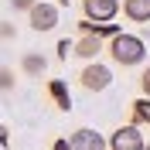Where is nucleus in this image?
Returning a JSON list of instances; mask_svg holds the SVG:
<instances>
[{"mask_svg": "<svg viewBox=\"0 0 150 150\" xmlns=\"http://www.w3.org/2000/svg\"><path fill=\"white\" fill-rule=\"evenodd\" d=\"M48 96L55 99V106H58L62 112L72 109V96H68V85L62 82V79H51V82H48Z\"/></svg>", "mask_w": 150, "mask_h": 150, "instance_id": "9", "label": "nucleus"}, {"mask_svg": "<svg viewBox=\"0 0 150 150\" xmlns=\"http://www.w3.org/2000/svg\"><path fill=\"white\" fill-rule=\"evenodd\" d=\"M51 150H72V140H55V147Z\"/></svg>", "mask_w": 150, "mask_h": 150, "instance_id": "17", "label": "nucleus"}, {"mask_svg": "<svg viewBox=\"0 0 150 150\" xmlns=\"http://www.w3.org/2000/svg\"><path fill=\"white\" fill-rule=\"evenodd\" d=\"M123 17L133 24H150V0H123Z\"/></svg>", "mask_w": 150, "mask_h": 150, "instance_id": "8", "label": "nucleus"}, {"mask_svg": "<svg viewBox=\"0 0 150 150\" xmlns=\"http://www.w3.org/2000/svg\"><path fill=\"white\" fill-rule=\"evenodd\" d=\"M140 89H143V96H150V65L143 68V75H140Z\"/></svg>", "mask_w": 150, "mask_h": 150, "instance_id": "16", "label": "nucleus"}, {"mask_svg": "<svg viewBox=\"0 0 150 150\" xmlns=\"http://www.w3.org/2000/svg\"><path fill=\"white\" fill-rule=\"evenodd\" d=\"M0 38H4V41H14V38H17V28H14L10 21H4V24H0Z\"/></svg>", "mask_w": 150, "mask_h": 150, "instance_id": "14", "label": "nucleus"}, {"mask_svg": "<svg viewBox=\"0 0 150 150\" xmlns=\"http://www.w3.org/2000/svg\"><path fill=\"white\" fill-rule=\"evenodd\" d=\"M82 10L89 21H106L109 24L120 14V0H82Z\"/></svg>", "mask_w": 150, "mask_h": 150, "instance_id": "5", "label": "nucleus"}, {"mask_svg": "<svg viewBox=\"0 0 150 150\" xmlns=\"http://www.w3.org/2000/svg\"><path fill=\"white\" fill-rule=\"evenodd\" d=\"M143 150H150V143H147V147H143Z\"/></svg>", "mask_w": 150, "mask_h": 150, "instance_id": "18", "label": "nucleus"}, {"mask_svg": "<svg viewBox=\"0 0 150 150\" xmlns=\"http://www.w3.org/2000/svg\"><path fill=\"white\" fill-rule=\"evenodd\" d=\"M109 143L103 140V133L89 130V126H82V130L72 133V150H106Z\"/></svg>", "mask_w": 150, "mask_h": 150, "instance_id": "6", "label": "nucleus"}, {"mask_svg": "<svg viewBox=\"0 0 150 150\" xmlns=\"http://www.w3.org/2000/svg\"><path fill=\"white\" fill-rule=\"evenodd\" d=\"M0 89H4V92H10V89H14V72H10V65L0 68Z\"/></svg>", "mask_w": 150, "mask_h": 150, "instance_id": "13", "label": "nucleus"}, {"mask_svg": "<svg viewBox=\"0 0 150 150\" xmlns=\"http://www.w3.org/2000/svg\"><path fill=\"white\" fill-rule=\"evenodd\" d=\"M21 72L38 79V75H45V72H48V62H45L41 55H34V51H28V55L21 58Z\"/></svg>", "mask_w": 150, "mask_h": 150, "instance_id": "11", "label": "nucleus"}, {"mask_svg": "<svg viewBox=\"0 0 150 150\" xmlns=\"http://www.w3.org/2000/svg\"><path fill=\"white\" fill-rule=\"evenodd\" d=\"M133 123L137 126H150V96H143V99L133 103Z\"/></svg>", "mask_w": 150, "mask_h": 150, "instance_id": "12", "label": "nucleus"}, {"mask_svg": "<svg viewBox=\"0 0 150 150\" xmlns=\"http://www.w3.org/2000/svg\"><path fill=\"white\" fill-rule=\"evenodd\" d=\"M109 58L116 62V65H123V68L143 65V58H147V45H143V38L120 31L116 38H109Z\"/></svg>", "mask_w": 150, "mask_h": 150, "instance_id": "1", "label": "nucleus"}, {"mask_svg": "<svg viewBox=\"0 0 150 150\" xmlns=\"http://www.w3.org/2000/svg\"><path fill=\"white\" fill-rule=\"evenodd\" d=\"M99 51H103V38L99 34H82L75 41V58H82V62H92Z\"/></svg>", "mask_w": 150, "mask_h": 150, "instance_id": "7", "label": "nucleus"}, {"mask_svg": "<svg viewBox=\"0 0 150 150\" xmlns=\"http://www.w3.org/2000/svg\"><path fill=\"white\" fill-rule=\"evenodd\" d=\"M28 17H31V28L41 34V31H55L58 24V7L55 4H34V10H28Z\"/></svg>", "mask_w": 150, "mask_h": 150, "instance_id": "4", "label": "nucleus"}, {"mask_svg": "<svg viewBox=\"0 0 150 150\" xmlns=\"http://www.w3.org/2000/svg\"><path fill=\"white\" fill-rule=\"evenodd\" d=\"M7 4H10V10H34L38 0H7Z\"/></svg>", "mask_w": 150, "mask_h": 150, "instance_id": "15", "label": "nucleus"}, {"mask_svg": "<svg viewBox=\"0 0 150 150\" xmlns=\"http://www.w3.org/2000/svg\"><path fill=\"white\" fill-rule=\"evenodd\" d=\"M109 82H112V72L106 65H99V62H89L79 72V85L85 92H103V89H109Z\"/></svg>", "mask_w": 150, "mask_h": 150, "instance_id": "2", "label": "nucleus"}, {"mask_svg": "<svg viewBox=\"0 0 150 150\" xmlns=\"http://www.w3.org/2000/svg\"><path fill=\"white\" fill-rule=\"evenodd\" d=\"M147 147V140H143V133L137 123H130V126H120V130L109 137V150H143Z\"/></svg>", "mask_w": 150, "mask_h": 150, "instance_id": "3", "label": "nucleus"}, {"mask_svg": "<svg viewBox=\"0 0 150 150\" xmlns=\"http://www.w3.org/2000/svg\"><path fill=\"white\" fill-rule=\"evenodd\" d=\"M79 31L82 34H99V38H116L120 31H116V24H106V21H79Z\"/></svg>", "mask_w": 150, "mask_h": 150, "instance_id": "10", "label": "nucleus"}]
</instances>
